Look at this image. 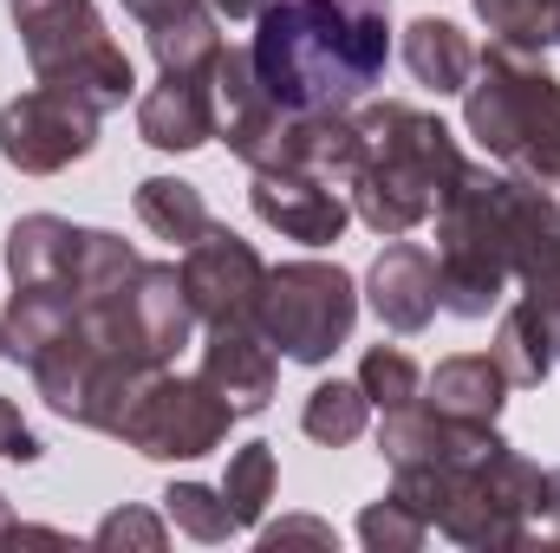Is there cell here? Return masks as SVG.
Segmentation results:
<instances>
[{"label":"cell","mask_w":560,"mask_h":553,"mask_svg":"<svg viewBox=\"0 0 560 553\" xmlns=\"http://www.w3.org/2000/svg\"><path fill=\"white\" fill-rule=\"evenodd\" d=\"M378 449L392 489L456 548H535L548 541V475L515 456L495 423H456L430 404L385 411Z\"/></svg>","instance_id":"6da1fadb"},{"label":"cell","mask_w":560,"mask_h":553,"mask_svg":"<svg viewBox=\"0 0 560 553\" xmlns=\"http://www.w3.org/2000/svg\"><path fill=\"white\" fill-rule=\"evenodd\" d=\"M248 52L280 111H359L392 59V0H268Z\"/></svg>","instance_id":"7a4b0ae2"},{"label":"cell","mask_w":560,"mask_h":553,"mask_svg":"<svg viewBox=\"0 0 560 553\" xmlns=\"http://www.w3.org/2000/svg\"><path fill=\"white\" fill-rule=\"evenodd\" d=\"M359 131V169H352V215L372 235H411L436 215V202L450 196V183L463 176V150L443 118H430L423 105L385 98V105H359L352 111Z\"/></svg>","instance_id":"3957f363"},{"label":"cell","mask_w":560,"mask_h":553,"mask_svg":"<svg viewBox=\"0 0 560 553\" xmlns=\"http://www.w3.org/2000/svg\"><path fill=\"white\" fill-rule=\"evenodd\" d=\"M463 125L489 156L560 189V79L528 52L495 39L476 52V79L463 85Z\"/></svg>","instance_id":"277c9868"},{"label":"cell","mask_w":560,"mask_h":553,"mask_svg":"<svg viewBox=\"0 0 560 553\" xmlns=\"http://www.w3.org/2000/svg\"><path fill=\"white\" fill-rule=\"evenodd\" d=\"M436 286H443V313L456 319H489L515 286L502 176L476 163H463V176L436 202Z\"/></svg>","instance_id":"5b68a950"},{"label":"cell","mask_w":560,"mask_h":553,"mask_svg":"<svg viewBox=\"0 0 560 553\" xmlns=\"http://www.w3.org/2000/svg\"><path fill=\"white\" fill-rule=\"evenodd\" d=\"M7 13H13V33L26 46L33 85L72 92L98 111H118L131 98L138 72H131L125 46L105 33L92 0H7Z\"/></svg>","instance_id":"8992f818"},{"label":"cell","mask_w":560,"mask_h":553,"mask_svg":"<svg viewBox=\"0 0 560 553\" xmlns=\"http://www.w3.org/2000/svg\"><path fill=\"white\" fill-rule=\"evenodd\" d=\"M352 319H359V286L346 268L332 261H287L268 268L261 286V339L275 345L280 358L293 365H326L346 339H352Z\"/></svg>","instance_id":"52a82bcc"},{"label":"cell","mask_w":560,"mask_h":553,"mask_svg":"<svg viewBox=\"0 0 560 553\" xmlns=\"http://www.w3.org/2000/svg\"><path fill=\"white\" fill-rule=\"evenodd\" d=\"M235 411L222 404V391L196 372V378H176V372H156L143 385V398L131 404V416L118 423V436L150 456V462H196L209 449H222Z\"/></svg>","instance_id":"ba28073f"},{"label":"cell","mask_w":560,"mask_h":553,"mask_svg":"<svg viewBox=\"0 0 560 553\" xmlns=\"http://www.w3.org/2000/svg\"><path fill=\"white\" fill-rule=\"evenodd\" d=\"M98 118H105L98 105L52 92V85H33L13 105H0V156L20 176H59L98 150Z\"/></svg>","instance_id":"9c48e42d"},{"label":"cell","mask_w":560,"mask_h":553,"mask_svg":"<svg viewBox=\"0 0 560 553\" xmlns=\"http://www.w3.org/2000/svg\"><path fill=\"white\" fill-rule=\"evenodd\" d=\"M261 286H268V261L255 255V242H242L222 222H209V235L183 248V293L202 326H255Z\"/></svg>","instance_id":"30bf717a"},{"label":"cell","mask_w":560,"mask_h":553,"mask_svg":"<svg viewBox=\"0 0 560 553\" xmlns=\"http://www.w3.org/2000/svg\"><path fill=\"white\" fill-rule=\"evenodd\" d=\"M293 111H280L255 72V52L248 46H222L215 59V138L229 143L248 169H275L280 143H287Z\"/></svg>","instance_id":"8fae6325"},{"label":"cell","mask_w":560,"mask_h":553,"mask_svg":"<svg viewBox=\"0 0 560 553\" xmlns=\"http://www.w3.org/2000/svg\"><path fill=\"white\" fill-rule=\"evenodd\" d=\"M248 202L268 228H280L287 242H306V248H332L352 222V196L306 169H255Z\"/></svg>","instance_id":"7c38bea8"},{"label":"cell","mask_w":560,"mask_h":553,"mask_svg":"<svg viewBox=\"0 0 560 553\" xmlns=\"http://www.w3.org/2000/svg\"><path fill=\"white\" fill-rule=\"evenodd\" d=\"M202 378L222 391V404L235 416H261L275 404L280 358L261 339V326H209L202 339Z\"/></svg>","instance_id":"4fadbf2b"},{"label":"cell","mask_w":560,"mask_h":553,"mask_svg":"<svg viewBox=\"0 0 560 553\" xmlns=\"http://www.w3.org/2000/svg\"><path fill=\"white\" fill-rule=\"evenodd\" d=\"M365 299H372V313H378L392 332H423V326L436 319V306H443L436 255H430L423 242L392 235V242H385V255H378V261H372V274H365Z\"/></svg>","instance_id":"5bb4252c"},{"label":"cell","mask_w":560,"mask_h":553,"mask_svg":"<svg viewBox=\"0 0 560 553\" xmlns=\"http://www.w3.org/2000/svg\"><path fill=\"white\" fill-rule=\"evenodd\" d=\"M125 13L143 26L163 72H215L222 59V13L209 0H125Z\"/></svg>","instance_id":"9a60e30c"},{"label":"cell","mask_w":560,"mask_h":553,"mask_svg":"<svg viewBox=\"0 0 560 553\" xmlns=\"http://www.w3.org/2000/svg\"><path fill=\"white\" fill-rule=\"evenodd\" d=\"M138 138L150 150H202L215 138V72H163L138 105Z\"/></svg>","instance_id":"2e32d148"},{"label":"cell","mask_w":560,"mask_h":553,"mask_svg":"<svg viewBox=\"0 0 560 553\" xmlns=\"http://www.w3.org/2000/svg\"><path fill=\"white\" fill-rule=\"evenodd\" d=\"M509 378H502V365L489 358V352H456V358H443L430 378H423V404L436 416H456V423H495L502 404H509Z\"/></svg>","instance_id":"e0dca14e"},{"label":"cell","mask_w":560,"mask_h":553,"mask_svg":"<svg viewBox=\"0 0 560 553\" xmlns=\"http://www.w3.org/2000/svg\"><path fill=\"white\" fill-rule=\"evenodd\" d=\"M405 66H411L418 85L450 98V92H463L476 79V46H469V33L456 20H411L405 26Z\"/></svg>","instance_id":"ac0fdd59"},{"label":"cell","mask_w":560,"mask_h":553,"mask_svg":"<svg viewBox=\"0 0 560 553\" xmlns=\"http://www.w3.org/2000/svg\"><path fill=\"white\" fill-rule=\"evenodd\" d=\"M138 222L156 235V242H176V248H189V242H202L209 235V202H202V189L196 183H183V176H143L138 183Z\"/></svg>","instance_id":"d6986e66"},{"label":"cell","mask_w":560,"mask_h":553,"mask_svg":"<svg viewBox=\"0 0 560 553\" xmlns=\"http://www.w3.org/2000/svg\"><path fill=\"white\" fill-rule=\"evenodd\" d=\"M495 365H502V378L515 385V391H528V385H548V372L560 365V345L555 332L535 319V306H509L502 313V326H495V352H489Z\"/></svg>","instance_id":"ffe728a7"},{"label":"cell","mask_w":560,"mask_h":553,"mask_svg":"<svg viewBox=\"0 0 560 553\" xmlns=\"http://www.w3.org/2000/svg\"><path fill=\"white\" fill-rule=\"evenodd\" d=\"M365 423H372V398L359 391V378H352V385H346V378H332V385H313V391H306L300 430H306L313 443L346 449V443H359V436H365Z\"/></svg>","instance_id":"44dd1931"},{"label":"cell","mask_w":560,"mask_h":553,"mask_svg":"<svg viewBox=\"0 0 560 553\" xmlns=\"http://www.w3.org/2000/svg\"><path fill=\"white\" fill-rule=\"evenodd\" d=\"M275 449L268 443H242L235 456H229V475H222V502H229V515H235V528H261V515H268V502H275Z\"/></svg>","instance_id":"7402d4cb"},{"label":"cell","mask_w":560,"mask_h":553,"mask_svg":"<svg viewBox=\"0 0 560 553\" xmlns=\"http://www.w3.org/2000/svg\"><path fill=\"white\" fill-rule=\"evenodd\" d=\"M359 391L372 398V411H405L423 398V372L405 345H372L359 365Z\"/></svg>","instance_id":"603a6c76"},{"label":"cell","mask_w":560,"mask_h":553,"mask_svg":"<svg viewBox=\"0 0 560 553\" xmlns=\"http://www.w3.org/2000/svg\"><path fill=\"white\" fill-rule=\"evenodd\" d=\"M476 13L509 46H560V0H476Z\"/></svg>","instance_id":"cb8c5ba5"},{"label":"cell","mask_w":560,"mask_h":553,"mask_svg":"<svg viewBox=\"0 0 560 553\" xmlns=\"http://www.w3.org/2000/svg\"><path fill=\"white\" fill-rule=\"evenodd\" d=\"M163 515H170L189 541H209V548L235 534V515H229L222 489H202V482H176V489H163Z\"/></svg>","instance_id":"d4e9b609"},{"label":"cell","mask_w":560,"mask_h":553,"mask_svg":"<svg viewBox=\"0 0 560 553\" xmlns=\"http://www.w3.org/2000/svg\"><path fill=\"white\" fill-rule=\"evenodd\" d=\"M359 541H365L372 553H418L423 541H430V521L392 489L385 502H372V508L359 515Z\"/></svg>","instance_id":"484cf974"},{"label":"cell","mask_w":560,"mask_h":553,"mask_svg":"<svg viewBox=\"0 0 560 553\" xmlns=\"http://www.w3.org/2000/svg\"><path fill=\"white\" fill-rule=\"evenodd\" d=\"M92 548H143V553H156L163 548V521H156L150 508H118V515L98 521Z\"/></svg>","instance_id":"4316f807"},{"label":"cell","mask_w":560,"mask_h":553,"mask_svg":"<svg viewBox=\"0 0 560 553\" xmlns=\"http://www.w3.org/2000/svg\"><path fill=\"white\" fill-rule=\"evenodd\" d=\"M0 462H39V436L26 430L13 398H0Z\"/></svg>","instance_id":"83f0119b"},{"label":"cell","mask_w":560,"mask_h":553,"mask_svg":"<svg viewBox=\"0 0 560 553\" xmlns=\"http://www.w3.org/2000/svg\"><path fill=\"white\" fill-rule=\"evenodd\" d=\"M280 541H313V548H332V528H326V521H306V515H293V521H280V528H261V548H280Z\"/></svg>","instance_id":"f1b7e54d"},{"label":"cell","mask_w":560,"mask_h":553,"mask_svg":"<svg viewBox=\"0 0 560 553\" xmlns=\"http://www.w3.org/2000/svg\"><path fill=\"white\" fill-rule=\"evenodd\" d=\"M7 541H59V534H46V528H20L13 508H7V495H0V548H7Z\"/></svg>","instance_id":"f546056e"},{"label":"cell","mask_w":560,"mask_h":553,"mask_svg":"<svg viewBox=\"0 0 560 553\" xmlns=\"http://www.w3.org/2000/svg\"><path fill=\"white\" fill-rule=\"evenodd\" d=\"M209 7H215L222 20H255V13H261L268 0H209Z\"/></svg>","instance_id":"4dcf8cb0"},{"label":"cell","mask_w":560,"mask_h":553,"mask_svg":"<svg viewBox=\"0 0 560 553\" xmlns=\"http://www.w3.org/2000/svg\"><path fill=\"white\" fill-rule=\"evenodd\" d=\"M0 358H7V332H0Z\"/></svg>","instance_id":"1f68e13d"}]
</instances>
